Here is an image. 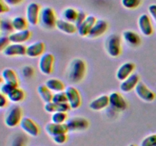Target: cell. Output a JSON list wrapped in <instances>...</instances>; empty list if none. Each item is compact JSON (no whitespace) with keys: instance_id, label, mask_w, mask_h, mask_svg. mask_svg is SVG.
Listing matches in <instances>:
<instances>
[{"instance_id":"23","label":"cell","mask_w":156,"mask_h":146,"mask_svg":"<svg viewBox=\"0 0 156 146\" xmlns=\"http://www.w3.org/2000/svg\"><path fill=\"white\" fill-rule=\"evenodd\" d=\"M109 104V96L101 95L100 97H97L96 99H94V100H93L89 103V107L92 110L100 111L105 109Z\"/></svg>"},{"instance_id":"4","label":"cell","mask_w":156,"mask_h":146,"mask_svg":"<svg viewBox=\"0 0 156 146\" xmlns=\"http://www.w3.org/2000/svg\"><path fill=\"white\" fill-rule=\"evenodd\" d=\"M57 20L56 13L52 8L44 7L41 9L39 22L44 28L53 29L56 27Z\"/></svg>"},{"instance_id":"16","label":"cell","mask_w":156,"mask_h":146,"mask_svg":"<svg viewBox=\"0 0 156 146\" xmlns=\"http://www.w3.org/2000/svg\"><path fill=\"white\" fill-rule=\"evenodd\" d=\"M139 82H140V76L136 73H133L129 77L121 82L120 85V91L124 93L130 92L135 89Z\"/></svg>"},{"instance_id":"24","label":"cell","mask_w":156,"mask_h":146,"mask_svg":"<svg viewBox=\"0 0 156 146\" xmlns=\"http://www.w3.org/2000/svg\"><path fill=\"white\" fill-rule=\"evenodd\" d=\"M2 78L5 83L9 84L13 86H18V78L16 72L13 69L9 68H4L2 71Z\"/></svg>"},{"instance_id":"13","label":"cell","mask_w":156,"mask_h":146,"mask_svg":"<svg viewBox=\"0 0 156 146\" xmlns=\"http://www.w3.org/2000/svg\"><path fill=\"white\" fill-rule=\"evenodd\" d=\"M138 25L141 33L145 36H150L153 33V27L151 18L147 14L140 15L138 20Z\"/></svg>"},{"instance_id":"27","label":"cell","mask_w":156,"mask_h":146,"mask_svg":"<svg viewBox=\"0 0 156 146\" xmlns=\"http://www.w3.org/2000/svg\"><path fill=\"white\" fill-rule=\"evenodd\" d=\"M7 97L10 101L13 102V103H19L24 100L25 94L21 88L16 87L8 94Z\"/></svg>"},{"instance_id":"5","label":"cell","mask_w":156,"mask_h":146,"mask_svg":"<svg viewBox=\"0 0 156 146\" xmlns=\"http://www.w3.org/2000/svg\"><path fill=\"white\" fill-rule=\"evenodd\" d=\"M41 6L36 2H30L26 8V17L29 24L36 25L39 22L41 15Z\"/></svg>"},{"instance_id":"9","label":"cell","mask_w":156,"mask_h":146,"mask_svg":"<svg viewBox=\"0 0 156 146\" xmlns=\"http://www.w3.org/2000/svg\"><path fill=\"white\" fill-rule=\"evenodd\" d=\"M19 126L21 129L30 136L37 137L40 134L38 126L29 117H23Z\"/></svg>"},{"instance_id":"40","label":"cell","mask_w":156,"mask_h":146,"mask_svg":"<svg viewBox=\"0 0 156 146\" xmlns=\"http://www.w3.org/2000/svg\"><path fill=\"white\" fill-rule=\"evenodd\" d=\"M87 15L84 12H82V11H80V12H79V14H78V17H77V19H76V22H75V24L76 25V27H79V25H80L81 24H82V22H83L85 20V18H86Z\"/></svg>"},{"instance_id":"39","label":"cell","mask_w":156,"mask_h":146,"mask_svg":"<svg viewBox=\"0 0 156 146\" xmlns=\"http://www.w3.org/2000/svg\"><path fill=\"white\" fill-rule=\"evenodd\" d=\"M10 43L9 36H2L0 38V50H1V52H2L5 50V48L10 44Z\"/></svg>"},{"instance_id":"17","label":"cell","mask_w":156,"mask_h":146,"mask_svg":"<svg viewBox=\"0 0 156 146\" xmlns=\"http://www.w3.org/2000/svg\"><path fill=\"white\" fill-rule=\"evenodd\" d=\"M134 70H135V65L133 62H125L122 64L117 69V73H116L117 78L119 81L123 82L133 74Z\"/></svg>"},{"instance_id":"6","label":"cell","mask_w":156,"mask_h":146,"mask_svg":"<svg viewBox=\"0 0 156 146\" xmlns=\"http://www.w3.org/2000/svg\"><path fill=\"white\" fill-rule=\"evenodd\" d=\"M54 56L52 53H44L39 60V69L44 75H50L53 71Z\"/></svg>"},{"instance_id":"33","label":"cell","mask_w":156,"mask_h":146,"mask_svg":"<svg viewBox=\"0 0 156 146\" xmlns=\"http://www.w3.org/2000/svg\"><path fill=\"white\" fill-rule=\"evenodd\" d=\"M141 2L142 0H121L122 5L127 9H137Z\"/></svg>"},{"instance_id":"42","label":"cell","mask_w":156,"mask_h":146,"mask_svg":"<svg viewBox=\"0 0 156 146\" xmlns=\"http://www.w3.org/2000/svg\"><path fill=\"white\" fill-rule=\"evenodd\" d=\"M148 11L151 18L156 22V4H152L148 8Z\"/></svg>"},{"instance_id":"31","label":"cell","mask_w":156,"mask_h":146,"mask_svg":"<svg viewBox=\"0 0 156 146\" xmlns=\"http://www.w3.org/2000/svg\"><path fill=\"white\" fill-rule=\"evenodd\" d=\"M67 112H56L52 113L51 122L54 123H66L67 121Z\"/></svg>"},{"instance_id":"18","label":"cell","mask_w":156,"mask_h":146,"mask_svg":"<svg viewBox=\"0 0 156 146\" xmlns=\"http://www.w3.org/2000/svg\"><path fill=\"white\" fill-rule=\"evenodd\" d=\"M108 27V24L106 21L102 19H97L95 24L91 28L88 37L90 38H97L103 35L107 31Z\"/></svg>"},{"instance_id":"25","label":"cell","mask_w":156,"mask_h":146,"mask_svg":"<svg viewBox=\"0 0 156 146\" xmlns=\"http://www.w3.org/2000/svg\"><path fill=\"white\" fill-rule=\"evenodd\" d=\"M123 38L125 42L130 47H138L141 43V38L140 35L133 30H126L123 32Z\"/></svg>"},{"instance_id":"21","label":"cell","mask_w":156,"mask_h":146,"mask_svg":"<svg viewBox=\"0 0 156 146\" xmlns=\"http://www.w3.org/2000/svg\"><path fill=\"white\" fill-rule=\"evenodd\" d=\"M71 109L69 103H59L55 102H49L46 103L44 105V109L46 112L53 113L56 112H67Z\"/></svg>"},{"instance_id":"3","label":"cell","mask_w":156,"mask_h":146,"mask_svg":"<svg viewBox=\"0 0 156 146\" xmlns=\"http://www.w3.org/2000/svg\"><path fill=\"white\" fill-rule=\"evenodd\" d=\"M22 109L18 105H14L9 108L5 116V124L9 128H14L20 124L22 120Z\"/></svg>"},{"instance_id":"29","label":"cell","mask_w":156,"mask_h":146,"mask_svg":"<svg viewBox=\"0 0 156 146\" xmlns=\"http://www.w3.org/2000/svg\"><path fill=\"white\" fill-rule=\"evenodd\" d=\"M52 92L53 91H50L45 85H39L37 88L38 94L41 97V100L45 102V103H49V102L52 101L53 96V94Z\"/></svg>"},{"instance_id":"36","label":"cell","mask_w":156,"mask_h":146,"mask_svg":"<svg viewBox=\"0 0 156 146\" xmlns=\"http://www.w3.org/2000/svg\"><path fill=\"white\" fill-rule=\"evenodd\" d=\"M52 138L56 144H62L66 142L67 140H68V136H67V133H63L55 135V136L52 137Z\"/></svg>"},{"instance_id":"45","label":"cell","mask_w":156,"mask_h":146,"mask_svg":"<svg viewBox=\"0 0 156 146\" xmlns=\"http://www.w3.org/2000/svg\"><path fill=\"white\" fill-rule=\"evenodd\" d=\"M9 6H15L19 5L23 0H4Z\"/></svg>"},{"instance_id":"43","label":"cell","mask_w":156,"mask_h":146,"mask_svg":"<svg viewBox=\"0 0 156 146\" xmlns=\"http://www.w3.org/2000/svg\"><path fill=\"white\" fill-rule=\"evenodd\" d=\"M9 11V5L4 1V0H0V12L2 14L5 13Z\"/></svg>"},{"instance_id":"46","label":"cell","mask_w":156,"mask_h":146,"mask_svg":"<svg viewBox=\"0 0 156 146\" xmlns=\"http://www.w3.org/2000/svg\"><path fill=\"white\" fill-rule=\"evenodd\" d=\"M129 146H136V144H129Z\"/></svg>"},{"instance_id":"38","label":"cell","mask_w":156,"mask_h":146,"mask_svg":"<svg viewBox=\"0 0 156 146\" xmlns=\"http://www.w3.org/2000/svg\"><path fill=\"white\" fill-rule=\"evenodd\" d=\"M12 146H26V138L22 135H18L13 140Z\"/></svg>"},{"instance_id":"12","label":"cell","mask_w":156,"mask_h":146,"mask_svg":"<svg viewBox=\"0 0 156 146\" xmlns=\"http://www.w3.org/2000/svg\"><path fill=\"white\" fill-rule=\"evenodd\" d=\"M110 105L117 111H123L127 107V103L124 97L118 92H113L109 95Z\"/></svg>"},{"instance_id":"30","label":"cell","mask_w":156,"mask_h":146,"mask_svg":"<svg viewBox=\"0 0 156 146\" xmlns=\"http://www.w3.org/2000/svg\"><path fill=\"white\" fill-rule=\"evenodd\" d=\"M78 14H79V12L76 9H73V8H66L62 12V18L66 21L75 24L76 19H77Z\"/></svg>"},{"instance_id":"15","label":"cell","mask_w":156,"mask_h":146,"mask_svg":"<svg viewBox=\"0 0 156 146\" xmlns=\"http://www.w3.org/2000/svg\"><path fill=\"white\" fill-rule=\"evenodd\" d=\"M97 18L94 15H87L85 21L78 27L77 32L81 36H88L91 28L95 24Z\"/></svg>"},{"instance_id":"22","label":"cell","mask_w":156,"mask_h":146,"mask_svg":"<svg viewBox=\"0 0 156 146\" xmlns=\"http://www.w3.org/2000/svg\"><path fill=\"white\" fill-rule=\"evenodd\" d=\"M56 27L61 32L67 33V34H73L78 30L77 27L74 23L69 22L66 20L58 19L56 21Z\"/></svg>"},{"instance_id":"26","label":"cell","mask_w":156,"mask_h":146,"mask_svg":"<svg viewBox=\"0 0 156 146\" xmlns=\"http://www.w3.org/2000/svg\"><path fill=\"white\" fill-rule=\"evenodd\" d=\"M45 85L53 92H59L65 91V85L62 81L57 78H50L45 82Z\"/></svg>"},{"instance_id":"7","label":"cell","mask_w":156,"mask_h":146,"mask_svg":"<svg viewBox=\"0 0 156 146\" xmlns=\"http://www.w3.org/2000/svg\"><path fill=\"white\" fill-rule=\"evenodd\" d=\"M66 123L69 131H71V132L86 130L89 126L88 120L81 116H76L69 119L66 122Z\"/></svg>"},{"instance_id":"28","label":"cell","mask_w":156,"mask_h":146,"mask_svg":"<svg viewBox=\"0 0 156 146\" xmlns=\"http://www.w3.org/2000/svg\"><path fill=\"white\" fill-rule=\"evenodd\" d=\"M12 22L14 30H16V31L25 30V29H27V25L29 24L27 18L23 16L15 17V18H12Z\"/></svg>"},{"instance_id":"1","label":"cell","mask_w":156,"mask_h":146,"mask_svg":"<svg viewBox=\"0 0 156 146\" xmlns=\"http://www.w3.org/2000/svg\"><path fill=\"white\" fill-rule=\"evenodd\" d=\"M86 73V64L82 59H75L69 67L68 77L73 83H79L84 78Z\"/></svg>"},{"instance_id":"11","label":"cell","mask_w":156,"mask_h":146,"mask_svg":"<svg viewBox=\"0 0 156 146\" xmlns=\"http://www.w3.org/2000/svg\"><path fill=\"white\" fill-rule=\"evenodd\" d=\"M2 53L6 56H22L27 53V47L23 43H12Z\"/></svg>"},{"instance_id":"44","label":"cell","mask_w":156,"mask_h":146,"mask_svg":"<svg viewBox=\"0 0 156 146\" xmlns=\"http://www.w3.org/2000/svg\"><path fill=\"white\" fill-rule=\"evenodd\" d=\"M8 97L3 94H0V107L4 108L8 104Z\"/></svg>"},{"instance_id":"19","label":"cell","mask_w":156,"mask_h":146,"mask_svg":"<svg viewBox=\"0 0 156 146\" xmlns=\"http://www.w3.org/2000/svg\"><path fill=\"white\" fill-rule=\"evenodd\" d=\"M45 51V44L41 41L34 42L27 47V55L30 58H36L42 56Z\"/></svg>"},{"instance_id":"8","label":"cell","mask_w":156,"mask_h":146,"mask_svg":"<svg viewBox=\"0 0 156 146\" xmlns=\"http://www.w3.org/2000/svg\"><path fill=\"white\" fill-rule=\"evenodd\" d=\"M65 92L71 109H76L79 108L82 103V97L77 88L73 86H69L65 89Z\"/></svg>"},{"instance_id":"10","label":"cell","mask_w":156,"mask_h":146,"mask_svg":"<svg viewBox=\"0 0 156 146\" xmlns=\"http://www.w3.org/2000/svg\"><path fill=\"white\" fill-rule=\"evenodd\" d=\"M135 92L136 95L143 101L152 102L155 99V93L141 82H139L135 88Z\"/></svg>"},{"instance_id":"35","label":"cell","mask_w":156,"mask_h":146,"mask_svg":"<svg viewBox=\"0 0 156 146\" xmlns=\"http://www.w3.org/2000/svg\"><path fill=\"white\" fill-rule=\"evenodd\" d=\"M156 144V134H152L143 139L140 146H155Z\"/></svg>"},{"instance_id":"32","label":"cell","mask_w":156,"mask_h":146,"mask_svg":"<svg viewBox=\"0 0 156 146\" xmlns=\"http://www.w3.org/2000/svg\"><path fill=\"white\" fill-rule=\"evenodd\" d=\"M52 101L59 103H68V99H67V96L65 91L54 93V94H53Z\"/></svg>"},{"instance_id":"37","label":"cell","mask_w":156,"mask_h":146,"mask_svg":"<svg viewBox=\"0 0 156 146\" xmlns=\"http://www.w3.org/2000/svg\"><path fill=\"white\" fill-rule=\"evenodd\" d=\"M15 88H16V87L13 86V85H9V84L5 83L4 82V83L1 85V87H0V91H1V94H5V95L7 96Z\"/></svg>"},{"instance_id":"14","label":"cell","mask_w":156,"mask_h":146,"mask_svg":"<svg viewBox=\"0 0 156 146\" xmlns=\"http://www.w3.org/2000/svg\"><path fill=\"white\" fill-rule=\"evenodd\" d=\"M45 132L50 136L53 137L59 134L67 133L69 132L66 123H54L53 122L48 123L45 126Z\"/></svg>"},{"instance_id":"2","label":"cell","mask_w":156,"mask_h":146,"mask_svg":"<svg viewBox=\"0 0 156 146\" xmlns=\"http://www.w3.org/2000/svg\"><path fill=\"white\" fill-rule=\"evenodd\" d=\"M105 48L107 53L111 57H118L121 53V38L119 35L113 33L106 40Z\"/></svg>"},{"instance_id":"41","label":"cell","mask_w":156,"mask_h":146,"mask_svg":"<svg viewBox=\"0 0 156 146\" xmlns=\"http://www.w3.org/2000/svg\"><path fill=\"white\" fill-rule=\"evenodd\" d=\"M22 73L24 75V77L26 78H30L31 77L34 75V68H32V66H24L22 69Z\"/></svg>"},{"instance_id":"47","label":"cell","mask_w":156,"mask_h":146,"mask_svg":"<svg viewBox=\"0 0 156 146\" xmlns=\"http://www.w3.org/2000/svg\"><path fill=\"white\" fill-rule=\"evenodd\" d=\"M155 146H156V144H155Z\"/></svg>"},{"instance_id":"34","label":"cell","mask_w":156,"mask_h":146,"mask_svg":"<svg viewBox=\"0 0 156 146\" xmlns=\"http://www.w3.org/2000/svg\"><path fill=\"white\" fill-rule=\"evenodd\" d=\"M0 27H1V30L5 32H9L11 33L12 30H14L13 26H12V20H9L8 18L5 19H2L1 22H0Z\"/></svg>"},{"instance_id":"20","label":"cell","mask_w":156,"mask_h":146,"mask_svg":"<svg viewBox=\"0 0 156 146\" xmlns=\"http://www.w3.org/2000/svg\"><path fill=\"white\" fill-rule=\"evenodd\" d=\"M30 36H31V33L27 29H25L24 30H20V31L13 32L9 35L10 42L15 43H23L28 40Z\"/></svg>"}]
</instances>
